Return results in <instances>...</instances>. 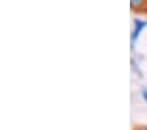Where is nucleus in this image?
<instances>
[{"label": "nucleus", "instance_id": "1", "mask_svg": "<svg viewBox=\"0 0 147 130\" xmlns=\"http://www.w3.org/2000/svg\"><path fill=\"white\" fill-rule=\"evenodd\" d=\"M146 26V22L142 21V20H135V29L134 32H133V41H135V38L139 36V33H141V30Z\"/></svg>", "mask_w": 147, "mask_h": 130}, {"label": "nucleus", "instance_id": "3", "mask_svg": "<svg viewBox=\"0 0 147 130\" xmlns=\"http://www.w3.org/2000/svg\"><path fill=\"white\" fill-rule=\"evenodd\" d=\"M143 96L146 97V100H147V90H146V91H144V92H143Z\"/></svg>", "mask_w": 147, "mask_h": 130}, {"label": "nucleus", "instance_id": "2", "mask_svg": "<svg viewBox=\"0 0 147 130\" xmlns=\"http://www.w3.org/2000/svg\"><path fill=\"white\" fill-rule=\"evenodd\" d=\"M143 3V0H131V7H138Z\"/></svg>", "mask_w": 147, "mask_h": 130}]
</instances>
